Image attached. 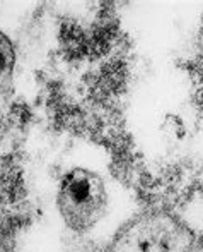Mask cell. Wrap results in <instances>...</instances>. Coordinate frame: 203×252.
Listing matches in <instances>:
<instances>
[{"instance_id":"cell-2","label":"cell","mask_w":203,"mask_h":252,"mask_svg":"<svg viewBox=\"0 0 203 252\" xmlns=\"http://www.w3.org/2000/svg\"><path fill=\"white\" fill-rule=\"evenodd\" d=\"M16 65V50L9 38L0 31V95H7L12 88Z\"/></svg>"},{"instance_id":"cell-1","label":"cell","mask_w":203,"mask_h":252,"mask_svg":"<svg viewBox=\"0 0 203 252\" xmlns=\"http://www.w3.org/2000/svg\"><path fill=\"white\" fill-rule=\"evenodd\" d=\"M57 202L58 211L70 230L87 231L94 228L106 213V185L99 175L84 168H75L65 175Z\"/></svg>"}]
</instances>
